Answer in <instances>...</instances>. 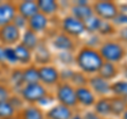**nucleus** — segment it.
<instances>
[{
    "label": "nucleus",
    "mask_w": 127,
    "mask_h": 119,
    "mask_svg": "<svg viewBox=\"0 0 127 119\" xmlns=\"http://www.w3.org/2000/svg\"><path fill=\"white\" fill-rule=\"evenodd\" d=\"M75 94H76L77 106L82 111L91 110L93 108L94 103L96 102L97 97L88 86H82L75 88Z\"/></svg>",
    "instance_id": "nucleus-10"
},
{
    "label": "nucleus",
    "mask_w": 127,
    "mask_h": 119,
    "mask_svg": "<svg viewBox=\"0 0 127 119\" xmlns=\"http://www.w3.org/2000/svg\"><path fill=\"white\" fill-rule=\"evenodd\" d=\"M21 38V31L15 27L13 23L0 28V41L5 45L17 44Z\"/></svg>",
    "instance_id": "nucleus-11"
},
{
    "label": "nucleus",
    "mask_w": 127,
    "mask_h": 119,
    "mask_svg": "<svg viewBox=\"0 0 127 119\" xmlns=\"http://www.w3.org/2000/svg\"><path fill=\"white\" fill-rule=\"evenodd\" d=\"M15 53H16V58H17V62H19L22 65H28L32 62V58H33V51L29 50L26 48L21 44H18L15 47Z\"/></svg>",
    "instance_id": "nucleus-24"
},
{
    "label": "nucleus",
    "mask_w": 127,
    "mask_h": 119,
    "mask_svg": "<svg viewBox=\"0 0 127 119\" xmlns=\"http://www.w3.org/2000/svg\"><path fill=\"white\" fill-rule=\"evenodd\" d=\"M118 6H119V13L127 15V3H123V4L118 3Z\"/></svg>",
    "instance_id": "nucleus-44"
},
{
    "label": "nucleus",
    "mask_w": 127,
    "mask_h": 119,
    "mask_svg": "<svg viewBox=\"0 0 127 119\" xmlns=\"http://www.w3.org/2000/svg\"><path fill=\"white\" fill-rule=\"evenodd\" d=\"M22 76H23V82L25 84H34V83L39 82V72H38V67L32 65L28 66L27 68L22 70Z\"/></svg>",
    "instance_id": "nucleus-26"
},
{
    "label": "nucleus",
    "mask_w": 127,
    "mask_h": 119,
    "mask_svg": "<svg viewBox=\"0 0 127 119\" xmlns=\"http://www.w3.org/2000/svg\"><path fill=\"white\" fill-rule=\"evenodd\" d=\"M46 115L38 106L31 104L22 111V119H45Z\"/></svg>",
    "instance_id": "nucleus-27"
},
{
    "label": "nucleus",
    "mask_w": 127,
    "mask_h": 119,
    "mask_svg": "<svg viewBox=\"0 0 127 119\" xmlns=\"http://www.w3.org/2000/svg\"><path fill=\"white\" fill-rule=\"evenodd\" d=\"M89 88L94 93L97 98L111 96V83L103 79L100 74H93L88 78Z\"/></svg>",
    "instance_id": "nucleus-8"
},
{
    "label": "nucleus",
    "mask_w": 127,
    "mask_h": 119,
    "mask_svg": "<svg viewBox=\"0 0 127 119\" xmlns=\"http://www.w3.org/2000/svg\"><path fill=\"white\" fill-rule=\"evenodd\" d=\"M111 22L113 23V26L116 27L117 29L125 27V26H127V15L122 14V13H118V15L112 19Z\"/></svg>",
    "instance_id": "nucleus-36"
},
{
    "label": "nucleus",
    "mask_w": 127,
    "mask_h": 119,
    "mask_svg": "<svg viewBox=\"0 0 127 119\" xmlns=\"http://www.w3.org/2000/svg\"><path fill=\"white\" fill-rule=\"evenodd\" d=\"M20 39H21V45H23L26 48H28L31 51H34L40 44V39H39L38 35L29 29L23 31Z\"/></svg>",
    "instance_id": "nucleus-22"
},
{
    "label": "nucleus",
    "mask_w": 127,
    "mask_h": 119,
    "mask_svg": "<svg viewBox=\"0 0 127 119\" xmlns=\"http://www.w3.org/2000/svg\"><path fill=\"white\" fill-rule=\"evenodd\" d=\"M55 58H56V60L64 67L74 66V52H70V51H57Z\"/></svg>",
    "instance_id": "nucleus-28"
},
{
    "label": "nucleus",
    "mask_w": 127,
    "mask_h": 119,
    "mask_svg": "<svg viewBox=\"0 0 127 119\" xmlns=\"http://www.w3.org/2000/svg\"><path fill=\"white\" fill-rule=\"evenodd\" d=\"M98 53L104 62L112 63V64L122 65L125 61L127 47L119 42L116 37L103 39L100 47L97 48Z\"/></svg>",
    "instance_id": "nucleus-2"
},
{
    "label": "nucleus",
    "mask_w": 127,
    "mask_h": 119,
    "mask_svg": "<svg viewBox=\"0 0 127 119\" xmlns=\"http://www.w3.org/2000/svg\"><path fill=\"white\" fill-rule=\"evenodd\" d=\"M101 19L96 17L95 15L91 16L89 19L84 22L85 23V28H86V33L87 34H95L97 33L98 31V28H100V25H101Z\"/></svg>",
    "instance_id": "nucleus-31"
},
{
    "label": "nucleus",
    "mask_w": 127,
    "mask_h": 119,
    "mask_svg": "<svg viewBox=\"0 0 127 119\" xmlns=\"http://www.w3.org/2000/svg\"><path fill=\"white\" fill-rule=\"evenodd\" d=\"M48 94H49L48 88L39 82L34 83V84H25L20 90L22 100L30 103V104L38 103Z\"/></svg>",
    "instance_id": "nucleus-6"
},
{
    "label": "nucleus",
    "mask_w": 127,
    "mask_h": 119,
    "mask_svg": "<svg viewBox=\"0 0 127 119\" xmlns=\"http://www.w3.org/2000/svg\"><path fill=\"white\" fill-rule=\"evenodd\" d=\"M54 98L57 103L68 106L72 110H77V101H76V94H75V87H73L70 83L59 82L55 86L54 90Z\"/></svg>",
    "instance_id": "nucleus-4"
},
{
    "label": "nucleus",
    "mask_w": 127,
    "mask_h": 119,
    "mask_svg": "<svg viewBox=\"0 0 127 119\" xmlns=\"http://www.w3.org/2000/svg\"><path fill=\"white\" fill-rule=\"evenodd\" d=\"M36 2H37L38 11L43 15H46L47 17L54 16L61 10L59 2L54 1V0H38Z\"/></svg>",
    "instance_id": "nucleus-18"
},
{
    "label": "nucleus",
    "mask_w": 127,
    "mask_h": 119,
    "mask_svg": "<svg viewBox=\"0 0 127 119\" xmlns=\"http://www.w3.org/2000/svg\"><path fill=\"white\" fill-rule=\"evenodd\" d=\"M54 100H55L54 96H52L51 94H48L45 98H42L41 100L38 102V104H40V105H48V104H50V103H53Z\"/></svg>",
    "instance_id": "nucleus-41"
},
{
    "label": "nucleus",
    "mask_w": 127,
    "mask_h": 119,
    "mask_svg": "<svg viewBox=\"0 0 127 119\" xmlns=\"http://www.w3.org/2000/svg\"><path fill=\"white\" fill-rule=\"evenodd\" d=\"M4 57H5V61L11 63V64H16L17 63L15 49L12 48V47H5L4 48Z\"/></svg>",
    "instance_id": "nucleus-37"
},
{
    "label": "nucleus",
    "mask_w": 127,
    "mask_h": 119,
    "mask_svg": "<svg viewBox=\"0 0 127 119\" xmlns=\"http://www.w3.org/2000/svg\"><path fill=\"white\" fill-rule=\"evenodd\" d=\"M102 42H103V38L97 33L87 34L84 36V41H83L82 45H85V46L90 47V48H93V49H97Z\"/></svg>",
    "instance_id": "nucleus-30"
},
{
    "label": "nucleus",
    "mask_w": 127,
    "mask_h": 119,
    "mask_svg": "<svg viewBox=\"0 0 127 119\" xmlns=\"http://www.w3.org/2000/svg\"><path fill=\"white\" fill-rule=\"evenodd\" d=\"M9 102L11 103L12 105H13V108L15 109V111L22 106V100H21V98H19V97H13V98H11V100Z\"/></svg>",
    "instance_id": "nucleus-42"
},
{
    "label": "nucleus",
    "mask_w": 127,
    "mask_h": 119,
    "mask_svg": "<svg viewBox=\"0 0 127 119\" xmlns=\"http://www.w3.org/2000/svg\"><path fill=\"white\" fill-rule=\"evenodd\" d=\"M11 80L12 83L15 87H18L19 89L21 90V88L25 85V82H23V76H22V70H15L11 76Z\"/></svg>",
    "instance_id": "nucleus-34"
},
{
    "label": "nucleus",
    "mask_w": 127,
    "mask_h": 119,
    "mask_svg": "<svg viewBox=\"0 0 127 119\" xmlns=\"http://www.w3.org/2000/svg\"><path fill=\"white\" fill-rule=\"evenodd\" d=\"M110 110H111V118L120 119L123 113L127 109V100L119 97L110 96Z\"/></svg>",
    "instance_id": "nucleus-20"
},
{
    "label": "nucleus",
    "mask_w": 127,
    "mask_h": 119,
    "mask_svg": "<svg viewBox=\"0 0 127 119\" xmlns=\"http://www.w3.org/2000/svg\"><path fill=\"white\" fill-rule=\"evenodd\" d=\"M97 74H100L103 79H105V80L111 83L116 81L117 78L121 74V66L117 64H112V63L104 62L100 70H98Z\"/></svg>",
    "instance_id": "nucleus-13"
},
{
    "label": "nucleus",
    "mask_w": 127,
    "mask_h": 119,
    "mask_svg": "<svg viewBox=\"0 0 127 119\" xmlns=\"http://www.w3.org/2000/svg\"><path fill=\"white\" fill-rule=\"evenodd\" d=\"M68 14L72 15L73 17L77 18L78 20H81L83 22H85L87 19H89L91 16L94 15L91 3L87 5H77V4H73L72 2H71V5L69 6Z\"/></svg>",
    "instance_id": "nucleus-14"
},
{
    "label": "nucleus",
    "mask_w": 127,
    "mask_h": 119,
    "mask_svg": "<svg viewBox=\"0 0 127 119\" xmlns=\"http://www.w3.org/2000/svg\"><path fill=\"white\" fill-rule=\"evenodd\" d=\"M111 96L127 100V80L119 79L111 82Z\"/></svg>",
    "instance_id": "nucleus-23"
},
{
    "label": "nucleus",
    "mask_w": 127,
    "mask_h": 119,
    "mask_svg": "<svg viewBox=\"0 0 127 119\" xmlns=\"http://www.w3.org/2000/svg\"><path fill=\"white\" fill-rule=\"evenodd\" d=\"M121 73L123 74V79L127 80V63H123L121 65Z\"/></svg>",
    "instance_id": "nucleus-45"
},
{
    "label": "nucleus",
    "mask_w": 127,
    "mask_h": 119,
    "mask_svg": "<svg viewBox=\"0 0 127 119\" xmlns=\"http://www.w3.org/2000/svg\"><path fill=\"white\" fill-rule=\"evenodd\" d=\"M93 112L104 119H111V110H110V100L109 97H101L96 99V102L93 105Z\"/></svg>",
    "instance_id": "nucleus-17"
},
{
    "label": "nucleus",
    "mask_w": 127,
    "mask_h": 119,
    "mask_svg": "<svg viewBox=\"0 0 127 119\" xmlns=\"http://www.w3.org/2000/svg\"><path fill=\"white\" fill-rule=\"evenodd\" d=\"M7 119H14V118H7Z\"/></svg>",
    "instance_id": "nucleus-49"
},
{
    "label": "nucleus",
    "mask_w": 127,
    "mask_h": 119,
    "mask_svg": "<svg viewBox=\"0 0 127 119\" xmlns=\"http://www.w3.org/2000/svg\"><path fill=\"white\" fill-rule=\"evenodd\" d=\"M34 57H35V62L40 66L51 64L53 59L51 51L48 49V47L43 43H40L37 48L34 50Z\"/></svg>",
    "instance_id": "nucleus-19"
},
{
    "label": "nucleus",
    "mask_w": 127,
    "mask_h": 119,
    "mask_svg": "<svg viewBox=\"0 0 127 119\" xmlns=\"http://www.w3.org/2000/svg\"><path fill=\"white\" fill-rule=\"evenodd\" d=\"M17 13L19 15H21L22 17H25L27 19H30L32 16H34L35 14L38 13V6L36 1H22L18 4V6L16 7Z\"/></svg>",
    "instance_id": "nucleus-21"
},
{
    "label": "nucleus",
    "mask_w": 127,
    "mask_h": 119,
    "mask_svg": "<svg viewBox=\"0 0 127 119\" xmlns=\"http://www.w3.org/2000/svg\"><path fill=\"white\" fill-rule=\"evenodd\" d=\"M79 45H81V41H76V39L70 37L69 35L61 32V31L54 34L52 38V46L57 51L75 52Z\"/></svg>",
    "instance_id": "nucleus-9"
},
{
    "label": "nucleus",
    "mask_w": 127,
    "mask_h": 119,
    "mask_svg": "<svg viewBox=\"0 0 127 119\" xmlns=\"http://www.w3.org/2000/svg\"><path fill=\"white\" fill-rule=\"evenodd\" d=\"M16 14H17V10L13 3H0V27L12 23Z\"/></svg>",
    "instance_id": "nucleus-16"
},
{
    "label": "nucleus",
    "mask_w": 127,
    "mask_h": 119,
    "mask_svg": "<svg viewBox=\"0 0 127 119\" xmlns=\"http://www.w3.org/2000/svg\"><path fill=\"white\" fill-rule=\"evenodd\" d=\"M73 112L74 110L68 106H65L61 103H56L47 112L46 117L47 119H70Z\"/></svg>",
    "instance_id": "nucleus-15"
},
{
    "label": "nucleus",
    "mask_w": 127,
    "mask_h": 119,
    "mask_svg": "<svg viewBox=\"0 0 127 119\" xmlns=\"http://www.w3.org/2000/svg\"><path fill=\"white\" fill-rule=\"evenodd\" d=\"M74 71L75 69H73V67H63L62 69H59V79H61V82L69 83L71 81V79H72Z\"/></svg>",
    "instance_id": "nucleus-33"
},
{
    "label": "nucleus",
    "mask_w": 127,
    "mask_h": 119,
    "mask_svg": "<svg viewBox=\"0 0 127 119\" xmlns=\"http://www.w3.org/2000/svg\"><path fill=\"white\" fill-rule=\"evenodd\" d=\"M120 119H127V109L125 110V112L123 113V115L121 116V118Z\"/></svg>",
    "instance_id": "nucleus-48"
},
{
    "label": "nucleus",
    "mask_w": 127,
    "mask_h": 119,
    "mask_svg": "<svg viewBox=\"0 0 127 119\" xmlns=\"http://www.w3.org/2000/svg\"><path fill=\"white\" fill-rule=\"evenodd\" d=\"M93 14L101 20L112 21V19L119 13L118 2L112 0H97L91 2Z\"/></svg>",
    "instance_id": "nucleus-5"
},
{
    "label": "nucleus",
    "mask_w": 127,
    "mask_h": 119,
    "mask_svg": "<svg viewBox=\"0 0 127 119\" xmlns=\"http://www.w3.org/2000/svg\"><path fill=\"white\" fill-rule=\"evenodd\" d=\"M38 72H39V83H41L46 87L56 86L61 82L59 69L53 64L39 66Z\"/></svg>",
    "instance_id": "nucleus-7"
},
{
    "label": "nucleus",
    "mask_w": 127,
    "mask_h": 119,
    "mask_svg": "<svg viewBox=\"0 0 127 119\" xmlns=\"http://www.w3.org/2000/svg\"><path fill=\"white\" fill-rule=\"evenodd\" d=\"M59 31L70 37H72L76 41H81L82 37H84L86 33L85 23L78 20L77 18L73 17L72 15L67 14L65 15L59 21Z\"/></svg>",
    "instance_id": "nucleus-3"
},
{
    "label": "nucleus",
    "mask_w": 127,
    "mask_h": 119,
    "mask_svg": "<svg viewBox=\"0 0 127 119\" xmlns=\"http://www.w3.org/2000/svg\"><path fill=\"white\" fill-rule=\"evenodd\" d=\"M0 62H5L4 48H3V47H0Z\"/></svg>",
    "instance_id": "nucleus-47"
},
{
    "label": "nucleus",
    "mask_w": 127,
    "mask_h": 119,
    "mask_svg": "<svg viewBox=\"0 0 127 119\" xmlns=\"http://www.w3.org/2000/svg\"><path fill=\"white\" fill-rule=\"evenodd\" d=\"M88 78L89 77L86 76L85 73H83L82 71L75 69L73 76H72V79H71V81L69 83L73 87H75V88L82 87V86H87L88 85Z\"/></svg>",
    "instance_id": "nucleus-29"
},
{
    "label": "nucleus",
    "mask_w": 127,
    "mask_h": 119,
    "mask_svg": "<svg viewBox=\"0 0 127 119\" xmlns=\"http://www.w3.org/2000/svg\"><path fill=\"white\" fill-rule=\"evenodd\" d=\"M9 99H10V92L4 86L0 85V103L7 101Z\"/></svg>",
    "instance_id": "nucleus-40"
},
{
    "label": "nucleus",
    "mask_w": 127,
    "mask_h": 119,
    "mask_svg": "<svg viewBox=\"0 0 127 119\" xmlns=\"http://www.w3.org/2000/svg\"><path fill=\"white\" fill-rule=\"evenodd\" d=\"M12 23H13L15 27H17L20 31L28 29V19L22 17L21 15H19V14H16V16L14 17L13 22Z\"/></svg>",
    "instance_id": "nucleus-35"
},
{
    "label": "nucleus",
    "mask_w": 127,
    "mask_h": 119,
    "mask_svg": "<svg viewBox=\"0 0 127 119\" xmlns=\"http://www.w3.org/2000/svg\"><path fill=\"white\" fill-rule=\"evenodd\" d=\"M83 115H84V119H104L101 116H98L95 112H93L92 109L83 111Z\"/></svg>",
    "instance_id": "nucleus-39"
},
{
    "label": "nucleus",
    "mask_w": 127,
    "mask_h": 119,
    "mask_svg": "<svg viewBox=\"0 0 127 119\" xmlns=\"http://www.w3.org/2000/svg\"><path fill=\"white\" fill-rule=\"evenodd\" d=\"M116 38L119 42H121L123 45H125L127 47V26L119 28V29L117 30Z\"/></svg>",
    "instance_id": "nucleus-38"
},
{
    "label": "nucleus",
    "mask_w": 127,
    "mask_h": 119,
    "mask_svg": "<svg viewBox=\"0 0 127 119\" xmlns=\"http://www.w3.org/2000/svg\"><path fill=\"white\" fill-rule=\"evenodd\" d=\"M117 28L113 26V23L111 21H106V20H102L101 21V25L100 28H98V31H97V34L103 38V39H106V38H113L116 37V34H117Z\"/></svg>",
    "instance_id": "nucleus-25"
},
{
    "label": "nucleus",
    "mask_w": 127,
    "mask_h": 119,
    "mask_svg": "<svg viewBox=\"0 0 127 119\" xmlns=\"http://www.w3.org/2000/svg\"><path fill=\"white\" fill-rule=\"evenodd\" d=\"M15 114V109L9 101L0 103V119L12 118Z\"/></svg>",
    "instance_id": "nucleus-32"
},
{
    "label": "nucleus",
    "mask_w": 127,
    "mask_h": 119,
    "mask_svg": "<svg viewBox=\"0 0 127 119\" xmlns=\"http://www.w3.org/2000/svg\"><path fill=\"white\" fill-rule=\"evenodd\" d=\"M103 63L104 61L97 49L90 48L81 44L74 52V66L77 70L88 77L97 74Z\"/></svg>",
    "instance_id": "nucleus-1"
},
{
    "label": "nucleus",
    "mask_w": 127,
    "mask_h": 119,
    "mask_svg": "<svg viewBox=\"0 0 127 119\" xmlns=\"http://www.w3.org/2000/svg\"><path fill=\"white\" fill-rule=\"evenodd\" d=\"M70 119H84V115H83V111L82 110H74V112L72 114V116L70 117Z\"/></svg>",
    "instance_id": "nucleus-43"
},
{
    "label": "nucleus",
    "mask_w": 127,
    "mask_h": 119,
    "mask_svg": "<svg viewBox=\"0 0 127 119\" xmlns=\"http://www.w3.org/2000/svg\"><path fill=\"white\" fill-rule=\"evenodd\" d=\"M73 4H77V5H87L90 4V1H87V0H75V1H72Z\"/></svg>",
    "instance_id": "nucleus-46"
},
{
    "label": "nucleus",
    "mask_w": 127,
    "mask_h": 119,
    "mask_svg": "<svg viewBox=\"0 0 127 119\" xmlns=\"http://www.w3.org/2000/svg\"><path fill=\"white\" fill-rule=\"evenodd\" d=\"M49 17L43 15L40 12L32 16L30 19H28V29L33 31L37 35L43 33L49 27Z\"/></svg>",
    "instance_id": "nucleus-12"
}]
</instances>
